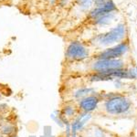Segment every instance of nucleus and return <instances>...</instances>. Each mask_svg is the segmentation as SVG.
Here are the masks:
<instances>
[{
  "mask_svg": "<svg viewBox=\"0 0 137 137\" xmlns=\"http://www.w3.org/2000/svg\"><path fill=\"white\" fill-rule=\"evenodd\" d=\"M132 108V102L123 96H113L104 103V109L107 113L113 115L124 114Z\"/></svg>",
  "mask_w": 137,
  "mask_h": 137,
  "instance_id": "nucleus-1",
  "label": "nucleus"
},
{
  "mask_svg": "<svg viewBox=\"0 0 137 137\" xmlns=\"http://www.w3.org/2000/svg\"><path fill=\"white\" fill-rule=\"evenodd\" d=\"M88 55V49L79 42H72L66 50V58L71 60H82Z\"/></svg>",
  "mask_w": 137,
  "mask_h": 137,
  "instance_id": "nucleus-2",
  "label": "nucleus"
},
{
  "mask_svg": "<svg viewBox=\"0 0 137 137\" xmlns=\"http://www.w3.org/2000/svg\"><path fill=\"white\" fill-rule=\"evenodd\" d=\"M124 35V27L123 25H119L115 28L111 29L110 32L98 37L99 43L102 45H109L119 41Z\"/></svg>",
  "mask_w": 137,
  "mask_h": 137,
  "instance_id": "nucleus-3",
  "label": "nucleus"
},
{
  "mask_svg": "<svg viewBox=\"0 0 137 137\" xmlns=\"http://www.w3.org/2000/svg\"><path fill=\"white\" fill-rule=\"evenodd\" d=\"M122 61L121 59H100L92 65V68L97 72L114 70V68H122Z\"/></svg>",
  "mask_w": 137,
  "mask_h": 137,
  "instance_id": "nucleus-4",
  "label": "nucleus"
},
{
  "mask_svg": "<svg viewBox=\"0 0 137 137\" xmlns=\"http://www.w3.org/2000/svg\"><path fill=\"white\" fill-rule=\"evenodd\" d=\"M128 49V47L126 44H120L118 46L114 47V48H109V49L105 50L102 53L99 55V59H113L115 58H118L124 54Z\"/></svg>",
  "mask_w": 137,
  "mask_h": 137,
  "instance_id": "nucleus-5",
  "label": "nucleus"
},
{
  "mask_svg": "<svg viewBox=\"0 0 137 137\" xmlns=\"http://www.w3.org/2000/svg\"><path fill=\"white\" fill-rule=\"evenodd\" d=\"M99 102H100V99L97 96L89 95V96L80 99V102H79V106H80V110H82L85 113H91L98 107Z\"/></svg>",
  "mask_w": 137,
  "mask_h": 137,
  "instance_id": "nucleus-6",
  "label": "nucleus"
},
{
  "mask_svg": "<svg viewBox=\"0 0 137 137\" xmlns=\"http://www.w3.org/2000/svg\"><path fill=\"white\" fill-rule=\"evenodd\" d=\"M115 9V6L113 2L109 1L106 4L103 5V7H102L101 8H98V9H95L94 11H92L91 13V17H99V16H103L105 14L109 13V12L113 11V10Z\"/></svg>",
  "mask_w": 137,
  "mask_h": 137,
  "instance_id": "nucleus-7",
  "label": "nucleus"
},
{
  "mask_svg": "<svg viewBox=\"0 0 137 137\" xmlns=\"http://www.w3.org/2000/svg\"><path fill=\"white\" fill-rule=\"evenodd\" d=\"M92 91L93 89H91V88H83V89H80L79 90V91H77L74 94V97L77 99H80V98L82 99L84 98V97L88 96V94Z\"/></svg>",
  "mask_w": 137,
  "mask_h": 137,
  "instance_id": "nucleus-8",
  "label": "nucleus"
},
{
  "mask_svg": "<svg viewBox=\"0 0 137 137\" xmlns=\"http://www.w3.org/2000/svg\"><path fill=\"white\" fill-rule=\"evenodd\" d=\"M62 113L63 115H65V116L67 117H72L74 116L75 113H76V110H75L74 106L66 105L62 109Z\"/></svg>",
  "mask_w": 137,
  "mask_h": 137,
  "instance_id": "nucleus-9",
  "label": "nucleus"
},
{
  "mask_svg": "<svg viewBox=\"0 0 137 137\" xmlns=\"http://www.w3.org/2000/svg\"><path fill=\"white\" fill-rule=\"evenodd\" d=\"M14 131V126L12 125H9V124H7V125H5L4 127L2 128V133H5V134H8L9 135L10 133H12Z\"/></svg>",
  "mask_w": 137,
  "mask_h": 137,
  "instance_id": "nucleus-10",
  "label": "nucleus"
},
{
  "mask_svg": "<svg viewBox=\"0 0 137 137\" xmlns=\"http://www.w3.org/2000/svg\"><path fill=\"white\" fill-rule=\"evenodd\" d=\"M103 1L104 0H95V3H96L97 5H102Z\"/></svg>",
  "mask_w": 137,
  "mask_h": 137,
  "instance_id": "nucleus-11",
  "label": "nucleus"
}]
</instances>
